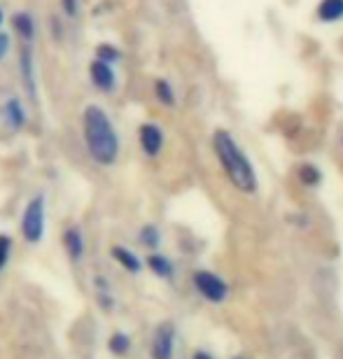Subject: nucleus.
<instances>
[{
    "label": "nucleus",
    "instance_id": "f257e3e1",
    "mask_svg": "<svg viewBox=\"0 0 343 359\" xmlns=\"http://www.w3.org/2000/svg\"><path fill=\"white\" fill-rule=\"evenodd\" d=\"M82 142L89 159L101 168H110L119 161L121 140L112 117L98 103H87L80 114Z\"/></svg>",
    "mask_w": 343,
    "mask_h": 359
},
{
    "label": "nucleus",
    "instance_id": "f03ea898",
    "mask_svg": "<svg viewBox=\"0 0 343 359\" xmlns=\"http://www.w3.org/2000/svg\"><path fill=\"white\" fill-rule=\"evenodd\" d=\"M210 145L215 152V159L222 168V173L227 175L229 184L234 189H238L241 194H257L260 182H257V173L253 168L250 156L243 152V147L238 145L236 135L227 128H215L210 135Z\"/></svg>",
    "mask_w": 343,
    "mask_h": 359
},
{
    "label": "nucleus",
    "instance_id": "7ed1b4c3",
    "mask_svg": "<svg viewBox=\"0 0 343 359\" xmlns=\"http://www.w3.org/2000/svg\"><path fill=\"white\" fill-rule=\"evenodd\" d=\"M45 229H47V201L45 194H35L28 198V203L24 205L19 219V231L28 245H38L45 238Z\"/></svg>",
    "mask_w": 343,
    "mask_h": 359
},
{
    "label": "nucleus",
    "instance_id": "20e7f679",
    "mask_svg": "<svg viewBox=\"0 0 343 359\" xmlns=\"http://www.w3.org/2000/svg\"><path fill=\"white\" fill-rule=\"evenodd\" d=\"M17 73L21 87L31 105H38V59H35V45L17 47Z\"/></svg>",
    "mask_w": 343,
    "mask_h": 359
},
{
    "label": "nucleus",
    "instance_id": "39448f33",
    "mask_svg": "<svg viewBox=\"0 0 343 359\" xmlns=\"http://www.w3.org/2000/svg\"><path fill=\"white\" fill-rule=\"evenodd\" d=\"M87 77H89L91 87H94L98 93H103V96H112V93L117 91V87H119V77H117V70H114V66L98 61V59L89 61Z\"/></svg>",
    "mask_w": 343,
    "mask_h": 359
},
{
    "label": "nucleus",
    "instance_id": "423d86ee",
    "mask_svg": "<svg viewBox=\"0 0 343 359\" xmlns=\"http://www.w3.org/2000/svg\"><path fill=\"white\" fill-rule=\"evenodd\" d=\"M191 283H194L196 292L201 294L206 301H210V304H222V301L229 297L227 283L220 276H215V273H210V271H194Z\"/></svg>",
    "mask_w": 343,
    "mask_h": 359
},
{
    "label": "nucleus",
    "instance_id": "0eeeda50",
    "mask_svg": "<svg viewBox=\"0 0 343 359\" xmlns=\"http://www.w3.org/2000/svg\"><path fill=\"white\" fill-rule=\"evenodd\" d=\"M138 145L147 159H156L166 147V133L156 121H142L138 126Z\"/></svg>",
    "mask_w": 343,
    "mask_h": 359
},
{
    "label": "nucleus",
    "instance_id": "6e6552de",
    "mask_svg": "<svg viewBox=\"0 0 343 359\" xmlns=\"http://www.w3.org/2000/svg\"><path fill=\"white\" fill-rule=\"evenodd\" d=\"M173 353H175V325L173 322H161L154 329L152 343H149V357L173 359Z\"/></svg>",
    "mask_w": 343,
    "mask_h": 359
},
{
    "label": "nucleus",
    "instance_id": "1a4fd4ad",
    "mask_svg": "<svg viewBox=\"0 0 343 359\" xmlns=\"http://www.w3.org/2000/svg\"><path fill=\"white\" fill-rule=\"evenodd\" d=\"M7 21H10V28L17 42H21V45H35V38H38V21H35L31 10L12 12Z\"/></svg>",
    "mask_w": 343,
    "mask_h": 359
},
{
    "label": "nucleus",
    "instance_id": "9d476101",
    "mask_svg": "<svg viewBox=\"0 0 343 359\" xmlns=\"http://www.w3.org/2000/svg\"><path fill=\"white\" fill-rule=\"evenodd\" d=\"M61 243H63V250H66L68 259L73 264H80L84 259V252H87V241H84L82 229L77 224H70V226L63 229Z\"/></svg>",
    "mask_w": 343,
    "mask_h": 359
},
{
    "label": "nucleus",
    "instance_id": "9b49d317",
    "mask_svg": "<svg viewBox=\"0 0 343 359\" xmlns=\"http://www.w3.org/2000/svg\"><path fill=\"white\" fill-rule=\"evenodd\" d=\"M3 117L12 131H24L28 124V110L21 96H7L3 103Z\"/></svg>",
    "mask_w": 343,
    "mask_h": 359
},
{
    "label": "nucleus",
    "instance_id": "f8f14e48",
    "mask_svg": "<svg viewBox=\"0 0 343 359\" xmlns=\"http://www.w3.org/2000/svg\"><path fill=\"white\" fill-rule=\"evenodd\" d=\"M152 93L156 98V103L161 107H168V110H173L177 105V91L173 87V82L166 80V77H154L152 80Z\"/></svg>",
    "mask_w": 343,
    "mask_h": 359
},
{
    "label": "nucleus",
    "instance_id": "ddd939ff",
    "mask_svg": "<svg viewBox=\"0 0 343 359\" xmlns=\"http://www.w3.org/2000/svg\"><path fill=\"white\" fill-rule=\"evenodd\" d=\"M316 19L320 24H339V21H343V0H320L316 5Z\"/></svg>",
    "mask_w": 343,
    "mask_h": 359
},
{
    "label": "nucleus",
    "instance_id": "4468645a",
    "mask_svg": "<svg viewBox=\"0 0 343 359\" xmlns=\"http://www.w3.org/2000/svg\"><path fill=\"white\" fill-rule=\"evenodd\" d=\"M110 257L119 264L121 269L128 271V273H140V271H142L140 257L135 255L133 250H128V248H124V245H112V248H110Z\"/></svg>",
    "mask_w": 343,
    "mask_h": 359
},
{
    "label": "nucleus",
    "instance_id": "2eb2a0df",
    "mask_svg": "<svg viewBox=\"0 0 343 359\" xmlns=\"http://www.w3.org/2000/svg\"><path fill=\"white\" fill-rule=\"evenodd\" d=\"M94 59L110 63V66H117V63H121V59H124V52H121V47L114 45V42H98L94 47Z\"/></svg>",
    "mask_w": 343,
    "mask_h": 359
},
{
    "label": "nucleus",
    "instance_id": "dca6fc26",
    "mask_svg": "<svg viewBox=\"0 0 343 359\" xmlns=\"http://www.w3.org/2000/svg\"><path fill=\"white\" fill-rule=\"evenodd\" d=\"M147 269L154 273L156 278H163V280H168V278H173V262L168 259L166 255H159V252H152L147 257Z\"/></svg>",
    "mask_w": 343,
    "mask_h": 359
},
{
    "label": "nucleus",
    "instance_id": "f3484780",
    "mask_svg": "<svg viewBox=\"0 0 343 359\" xmlns=\"http://www.w3.org/2000/svg\"><path fill=\"white\" fill-rule=\"evenodd\" d=\"M297 180L304 187H318L320 182H323V170H320L316 163L306 161L297 168Z\"/></svg>",
    "mask_w": 343,
    "mask_h": 359
},
{
    "label": "nucleus",
    "instance_id": "a211bd4d",
    "mask_svg": "<svg viewBox=\"0 0 343 359\" xmlns=\"http://www.w3.org/2000/svg\"><path fill=\"white\" fill-rule=\"evenodd\" d=\"M94 294H96V304L101 306L103 311H110L112 304H114V299H112L110 283L103 276H96L94 278Z\"/></svg>",
    "mask_w": 343,
    "mask_h": 359
},
{
    "label": "nucleus",
    "instance_id": "6ab92c4d",
    "mask_svg": "<svg viewBox=\"0 0 343 359\" xmlns=\"http://www.w3.org/2000/svg\"><path fill=\"white\" fill-rule=\"evenodd\" d=\"M108 350H110L114 357H126L128 353H131V339H128V334H124V332L110 334Z\"/></svg>",
    "mask_w": 343,
    "mask_h": 359
},
{
    "label": "nucleus",
    "instance_id": "aec40b11",
    "mask_svg": "<svg viewBox=\"0 0 343 359\" xmlns=\"http://www.w3.org/2000/svg\"><path fill=\"white\" fill-rule=\"evenodd\" d=\"M138 241H140V245H145L147 250H156V248H159V243H161L159 226H156V224H145L138 231Z\"/></svg>",
    "mask_w": 343,
    "mask_h": 359
},
{
    "label": "nucleus",
    "instance_id": "412c9836",
    "mask_svg": "<svg viewBox=\"0 0 343 359\" xmlns=\"http://www.w3.org/2000/svg\"><path fill=\"white\" fill-rule=\"evenodd\" d=\"M12 238L7 233H0V273H3V269L7 266V262H10L12 257Z\"/></svg>",
    "mask_w": 343,
    "mask_h": 359
},
{
    "label": "nucleus",
    "instance_id": "4be33fe9",
    "mask_svg": "<svg viewBox=\"0 0 343 359\" xmlns=\"http://www.w3.org/2000/svg\"><path fill=\"white\" fill-rule=\"evenodd\" d=\"M61 14L66 19H77L80 17V0H59Z\"/></svg>",
    "mask_w": 343,
    "mask_h": 359
},
{
    "label": "nucleus",
    "instance_id": "5701e85b",
    "mask_svg": "<svg viewBox=\"0 0 343 359\" xmlns=\"http://www.w3.org/2000/svg\"><path fill=\"white\" fill-rule=\"evenodd\" d=\"M49 28H52V38L54 42H63L66 40V28H63V21L59 17H52L49 19Z\"/></svg>",
    "mask_w": 343,
    "mask_h": 359
},
{
    "label": "nucleus",
    "instance_id": "b1692460",
    "mask_svg": "<svg viewBox=\"0 0 343 359\" xmlns=\"http://www.w3.org/2000/svg\"><path fill=\"white\" fill-rule=\"evenodd\" d=\"M12 52V35L0 31V61H5Z\"/></svg>",
    "mask_w": 343,
    "mask_h": 359
},
{
    "label": "nucleus",
    "instance_id": "393cba45",
    "mask_svg": "<svg viewBox=\"0 0 343 359\" xmlns=\"http://www.w3.org/2000/svg\"><path fill=\"white\" fill-rule=\"evenodd\" d=\"M191 359H213V355L203 353V350H199V353H194V357H191Z\"/></svg>",
    "mask_w": 343,
    "mask_h": 359
},
{
    "label": "nucleus",
    "instance_id": "a878e982",
    "mask_svg": "<svg viewBox=\"0 0 343 359\" xmlns=\"http://www.w3.org/2000/svg\"><path fill=\"white\" fill-rule=\"evenodd\" d=\"M5 21H7V17H5V10H3V5H0V28L5 26Z\"/></svg>",
    "mask_w": 343,
    "mask_h": 359
},
{
    "label": "nucleus",
    "instance_id": "bb28decb",
    "mask_svg": "<svg viewBox=\"0 0 343 359\" xmlns=\"http://www.w3.org/2000/svg\"><path fill=\"white\" fill-rule=\"evenodd\" d=\"M341 147H343V133H341Z\"/></svg>",
    "mask_w": 343,
    "mask_h": 359
},
{
    "label": "nucleus",
    "instance_id": "cd10ccee",
    "mask_svg": "<svg viewBox=\"0 0 343 359\" xmlns=\"http://www.w3.org/2000/svg\"><path fill=\"white\" fill-rule=\"evenodd\" d=\"M238 359H243V357H238Z\"/></svg>",
    "mask_w": 343,
    "mask_h": 359
}]
</instances>
